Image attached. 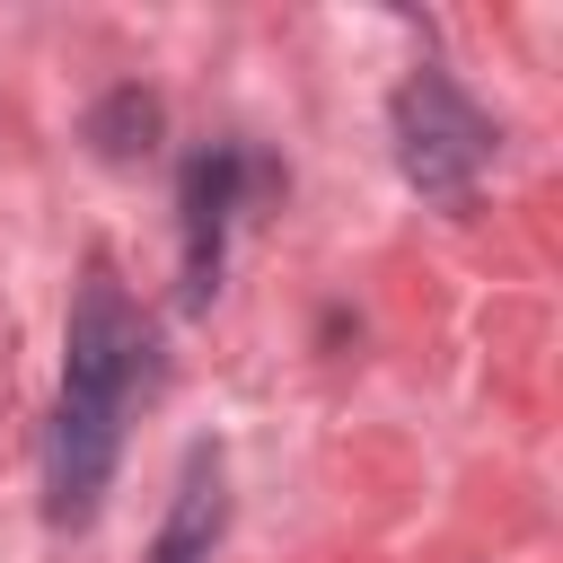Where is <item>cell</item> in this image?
I'll use <instances>...</instances> for the list:
<instances>
[{"mask_svg": "<svg viewBox=\"0 0 563 563\" xmlns=\"http://www.w3.org/2000/svg\"><path fill=\"white\" fill-rule=\"evenodd\" d=\"M387 141H396L405 185H413L422 202H449V211H457V202L484 185V167H493V114H484L440 62H422V70L396 79V97H387Z\"/></svg>", "mask_w": 563, "mask_h": 563, "instance_id": "6da1fadb", "label": "cell"}, {"mask_svg": "<svg viewBox=\"0 0 563 563\" xmlns=\"http://www.w3.org/2000/svg\"><path fill=\"white\" fill-rule=\"evenodd\" d=\"M132 387H150V325L123 299V282L88 264L70 290V325H62V405L132 413Z\"/></svg>", "mask_w": 563, "mask_h": 563, "instance_id": "7a4b0ae2", "label": "cell"}, {"mask_svg": "<svg viewBox=\"0 0 563 563\" xmlns=\"http://www.w3.org/2000/svg\"><path fill=\"white\" fill-rule=\"evenodd\" d=\"M282 185V167L246 141H211L176 167V238H185V308H211L220 299V273H229V229L246 211V194Z\"/></svg>", "mask_w": 563, "mask_h": 563, "instance_id": "3957f363", "label": "cell"}, {"mask_svg": "<svg viewBox=\"0 0 563 563\" xmlns=\"http://www.w3.org/2000/svg\"><path fill=\"white\" fill-rule=\"evenodd\" d=\"M114 466H123V413L53 405V431H44V519L53 528H88L106 510Z\"/></svg>", "mask_w": 563, "mask_h": 563, "instance_id": "277c9868", "label": "cell"}, {"mask_svg": "<svg viewBox=\"0 0 563 563\" xmlns=\"http://www.w3.org/2000/svg\"><path fill=\"white\" fill-rule=\"evenodd\" d=\"M220 528H229V475H220V449H185L176 493H167V519H158V537H150L141 563H211Z\"/></svg>", "mask_w": 563, "mask_h": 563, "instance_id": "5b68a950", "label": "cell"}, {"mask_svg": "<svg viewBox=\"0 0 563 563\" xmlns=\"http://www.w3.org/2000/svg\"><path fill=\"white\" fill-rule=\"evenodd\" d=\"M158 123H167L158 88L123 79V88H106V97L88 106V150H97L106 167H132V158H150V150H158Z\"/></svg>", "mask_w": 563, "mask_h": 563, "instance_id": "8992f818", "label": "cell"}]
</instances>
